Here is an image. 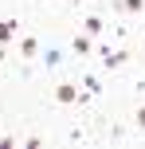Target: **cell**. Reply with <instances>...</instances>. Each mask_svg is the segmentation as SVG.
Listing matches in <instances>:
<instances>
[{"mask_svg":"<svg viewBox=\"0 0 145 149\" xmlns=\"http://www.w3.org/2000/svg\"><path fill=\"white\" fill-rule=\"evenodd\" d=\"M102 63H106L110 71H114V67H122V63H126V51H102Z\"/></svg>","mask_w":145,"mask_h":149,"instance_id":"2","label":"cell"},{"mask_svg":"<svg viewBox=\"0 0 145 149\" xmlns=\"http://www.w3.org/2000/svg\"><path fill=\"white\" fill-rule=\"evenodd\" d=\"M12 36H16V24H12V20H0V43L12 39Z\"/></svg>","mask_w":145,"mask_h":149,"instance_id":"4","label":"cell"},{"mask_svg":"<svg viewBox=\"0 0 145 149\" xmlns=\"http://www.w3.org/2000/svg\"><path fill=\"white\" fill-rule=\"evenodd\" d=\"M0 59H4V47H0Z\"/></svg>","mask_w":145,"mask_h":149,"instance_id":"9","label":"cell"},{"mask_svg":"<svg viewBox=\"0 0 145 149\" xmlns=\"http://www.w3.org/2000/svg\"><path fill=\"white\" fill-rule=\"evenodd\" d=\"M122 8H126V12H141L145 0H122Z\"/></svg>","mask_w":145,"mask_h":149,"instance_id":"7","label":"cell"},{"mask_svg":"<svg viewBox=\"0 0 145 149\" xmlns=\"http://www.w3.org/2000/svg\"><path fill=\"white\" fill-rule=\"evenodd\" d=\"M83 28L90 31V36H98V31H102V20H98V16H86V20H83Z\"/></svg>","mask_w":145,"mask_h":149,"instance_id":"5","label":"cell"},{"mask_svg":"<svg viewBox=\"0 0 145 149\" xmlns=\"http://www.w3.org/2000/svg\"><path fill=\"white\" fill-rule=\"evenodd\" d=\"M133 122H137V126L145 130V106H141V110H137V114H133Z\"/></svg>","mask_w":145,"mask_h":149,"instance_id":"8","label":"cell"},{"mask_svg":"<svg viewBox=\"0 0 145 149\" xmlns=\"http://www.w3.org/2000/svg\"><path fill=\"white\" fill-rule=\"evenodd\" d=\"M75 51H78V55H90V51H94L90 36H75Z\"/></svg>","mask_w":145,"mask_h":149,"instance_id":"3","label":"cell"},{"mask_svg":"<svg viewBox=\"0 0 145 149\" xmlns=\"http://www.w3.org/2000/svg\"><path fill=\"white\" fill-rule=\"evenodd\" d=\"M35 47H39V43H35L31 36H28V39H20V51H24V55H35Z\"/></svg>","mask_w":145,"mask_h":149,"instance_id":"6","label":"cell"},{"mask_svg":"<svg viewBox=\"0 0 145 149\" xmlns=\"http://www.w3.org/2000/svg\"><path fill=\"white\" fill-rule=\"evenodd\" d=\"M75 98H78V86H75V82H63V86L55 90V102H63V106H71Z\"/></svg>","mask_w":145,"mask_h":149,"instance_id":"1","label":"cell"}]
</instances>
